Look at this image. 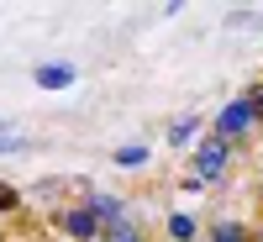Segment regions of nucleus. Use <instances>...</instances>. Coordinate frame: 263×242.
<instances>
[{
  "mask_svg": "<svg viewBox=\"0 0 263 242\" xmlns=\"http://www.w3.org/2000/svg\"><path fill=\"white\" fill-rule=\"evenodd\" d=\"M248 126H253V111H248V100H232L227 111L216 116V137H227V142H232V137H242Z\"/></svg>",
  "mask_w": 263,
  "mask_h": 242,
  "instance_id": "2",
  "label": "nucleus"
},
{
  "mask_svg": "<svg viewBox=\"0 0 263 242\" xmlns=\"http://www.w3.org/2000/svg\"><path fill=\"white\" fill-rule=\"evenodd\" d=\"M227 153H232L227 137H205L200 147H195V179H190V184H211L216 174L227 169Z\"/></svg>",
  "mask_w": 263,
  "mask_h": 242,
  "instance_id": "1",
  "label": "nucleus"
},
{
  "mask_svg": "<svg viewBox=\"0 0 263 242\" xmlns=\"http://www.w3.org/2000/svg\"><path fill=\"white\" fill-rule=\"evenodd\" d=\"M16 206V190H6V184H0V211H11Z\"/></svg>",
  "mask_w": 263,
  "mask_h": 242,
  "instance_id": "12",
  "label": "nucleus"
},
{
  "mask_svg": "<svg viewBox=\"0 0 263 242\" xmlns=\"http://www.w3.org/2000/svg\"><path fill=\"white\" fill-rule=\"evenodd\" d=\"M116 158H121V163H126V169H137V163H142V158H147V147H121V153H116Z\"/></svg>",
  "mask_w": 263,
  "mask_h": 242,
  "instance_id": "10",
  "label": "nucleus"
},
{
  "mask_svg": "<svg viewBox=\"0 0 263 242\" xmlns=\"http://www.w3.org/2000/svg\"><path fill=\"white\" fill-rule=\"evenodd\" d=\"M195 132H200V121H195V116H179V121L168 126V142H195Z\"/></svg>",
  "mask_w": 263,
  "mask_h": 242,
  "instance_id": "6",
  "label": "nucleus"
},
{
  "mask_svg": "<svg viewBox=\"0 0 263 242\" xmlns=\"http://www.w3.org/2000/svg\"><path fill=\"white\" fill-rule=\"evenodd\" d=\"M168 232L179 237V242H190L195 237V221H190V216H168Z\"/></svg>",
  "mask_w": 263,
  "mask_h": 242,
  "instance_id": "8",
  "label": "nucleus"
},
{
  "mask_svg": "<svg viewBox=\"0 0 263 242\" xmlns=\"http://www.w3.org/2000/svg\"><path fill=\"white\" fill-rule=\"evenodd\" d=\"M90 216H95L100 227H116L126 211H121V200H116V195H95V200H90Z\"/></svg>",
  "mask_w": 263,
  "mask_h": 242,
  "instance_id": "4",
  "label": "nucleus"
},
{
  "mask_svg": "<svg viewBox=\"0 0 263 242\" xmlns=\"http://www.w3.org/2000/svg\"><path fill=\"white\" fill-rule=\"evenodd\" d=\"M105 242H137V227H132V221H116V227H105Z\"/></svg>",
  "mask_w": 263,
  "mask_h": 242,
  "instance_id": "7",
  "label": "nucleus"
},
{
  "mask_svg": "<svg viewBox=\"0 0 263 242\" xmlns=\"http://www.w3.org/2000/svg\"><path fill=\"white\" fill-rule=\"evenodd\" d=\"M37 84H42V90H63V84H74V69H69V63H42Z\"/></svg>",
  "mask_w": 263,
  "mask_h": 242,
  "instance_id": "5",
  "label": "nucleus"
},
{
  "mask_svg": "<svg viewBox=\"0 0 263 242\" xmlns=\"http://www.w3.org/2000/svg\"><path fill=\"white\" fill-rule=\"evenodd\" d=\"M211 242H248V232H242V227H232V221H221Z\"/></svg>",
  "mask_w": 263,
  "mask_h": 242,
  "instance_id": "9",
  "label": "nucleus"
},
{
  "mask_svg": "<svg viewBox=\"0 0 263 242\" xmlns=\"http://www.w3.org/2000/svg\"><path fill=\"white\" fill-rule=\"evenodd\" d=\"M0 132H6V121H0Z\"/></svg>",
  "mask_w": 263,
  "mask_h": 242,
  "instance_id": "14",
  "label": "nucleus"
},
{
  "mask_svg": "<svg viewBox=\"0 0 263 242\" xmlns=\"http://www.w3.org/2000/svg\"><path fill=\"white\" fill-rule=\"evenodd\" d=\"M0 153H21V137H0Z\"/></svg>",
  "mask_w": 263,
  "mask_h": 242,
  "instance_id": "13",
  "label": "nucleus"
},
{
  "mask_svg": "<svg viewBox=\"0 0 263 242\" xmlns=\"http://www.w3.org/2000/svg\"><path fill=\"white\" fill-rule=\"evenodd\" d=\"M248 111H253V121H258V116H263V84H258V90H253V95H248Z\"/></svg>",
  "mask_w": 263,
  "mask_h": 242,
  "instance_id": "11",
  "label": "nucleus"
},
{
  "mask_svg": "<svg viewBox=\"0 0 263 242\" xmlns=\"http://www.w3.org/2000/svg\"><path fill=\"white\" fill-rule=\"evenodd\" d=\"M58 227L69 232L74 242H90V237H100V221L90 216V206H79V211H63V216H58Z\"/></svg>",
  "mask_w": 263,
  "mask_h": 242,
  "instance_id": "3",
  "label": "nucleus"
}]
</instances>
